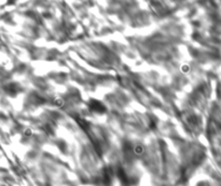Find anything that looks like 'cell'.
I'll return each instance as SVG.
<instances>
[{"label":"cell","mask_w":221,"mask_h":186,"mask_svg":"<svg viewBox=\"0 0 221 186\" xmlns=\"http://www.w3.org/2000/svg\"><path fill=\"white\" fill-rule=\"evenodd\" d=\"M90 108L95 113H104L106 110L104 105L100 102H97V101H92L90 103Z\"/></svg>","instance_id":"6da1fadb"},{"label":"cell","mask_w":221,"mask_h":186,"mask_svg":"<svg viewBox=\"0 0 221 186\" xmlns=\"http://www.w3.org/2000/svg\"><path fill=\"white\" fill-rule=\"evenodd\" d=\"M133 152H134V154L135 155L140 156V155L143 153V147L140 144H137V145H135V146L133 147Z\"/></svg>","instance_id":"7a4b0ae2"}]
</instances>
